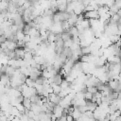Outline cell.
<instances>
[{
  "instance_id": "cell-1",
  "label": "cell",
  "mask_w": 121,
  "mask_h": 121,
  "mask_svg": "<svg viewBox=\"0 0 121 121\" xmlns=\"http://www.w3.org/2000/svg\"><path fill=\"white\" fill-rule=\"evenodd\" d=\"M84 17L87 19H99V13L97 11V9H93V10H87L84 11L83 13Z\"/></svg>"
},
{
  "instance_id": "cell-2",
  "label": "cell",
  "mask_w": 121,
  "mask_h": 121,
  "mask_svg": "<svg viewBox=\"0 0 121 121\" xmlns=\"http://www.w3.org/2000/svg\"><path fill=\"white\" fill-rule=\"evenodd\" d=\"M48 99H49V101L53 102L54 104H60V100H61V97L60 96L59 94H56V93L53 92V93L49 94Z\"/></svg>"
},
{
  "instance_id": "cell-3",
  "label": "cell",
  "mask_w": 121,
  "mask_h": 121,
  "mask_svg": "<svg viewBox=\"0 0 121 121\" xmlns=\"http://www.w3.org/2000/svg\"><path fill=\"white\" fill-rule=\"evenodd\" d=\"M84 98H85L86 100H92V98H93V94H92L91 92L87 91V92L84 94Z\"/></svg>"
}]
</instances>
